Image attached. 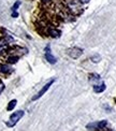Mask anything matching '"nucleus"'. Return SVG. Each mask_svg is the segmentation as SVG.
I'll use <instances>...</instances> for the list:
<instances>
[{
  "mask_svg": "<svg viewBox=\"0 0 116 131\" xmlns=\"http://www.w3.org/2000/svg\"><path fill=\"white\" fill-rule=\"evenodd\" d=\"M66 10L73 16L80 15L83 12V3L81 2V0H67Z\"/></svg>",
  "mask_w": 116,
  "mask_h": 131,
  "instance_id": "f257e3e1",
  "label": "nucleus"
},
{
  "mask_svg": "<svg viewBox=\"0 0 116 131\" xmlns=\"http://www.w3.org/2000/svg\"><path fill=\"white\" fill-rule=\"evenodd\" d=\"M13 41H14L13 38L10 37V36L0 38V55H3V54L8 53L10 43H12Z\"/></svg>",
  "mask_w": 116,
  "mask_h": 131,
  "instance_id": "f03ea898",
  "label": "nucleus"
},
{
  "mask_svg": "<svg viewBox=\"0 0 116 131\" xmlns=\"http://www.w3.org/2000/svg\"><path fill=\"white\" fill-rule=\"evenodd\" d=\"M24 114H25V113H24V111H22V110L14 112V113L12 114V115L10 116L9 121H8L7 123H5V124H7V126H8V127H14L15 125L18 123L19 119L24 116Z\"/></svg>",
  "mask_w": 116,
  "mask_h": 131,
  "instance_id": "7ed1b4c3",
  "label": "nucleus"
},
{
  "mask_svg": "<svg viewBox=\"0 0 116 131\" xmlns=\"http://www.w3.org/2000/svg\"><path fill=\"white\" fill-rule=\"evenodd\" d=\"M54 82H55V80H54V79H53V80H51L49 82H47V83H46V84L44 85V86L42 87V88L40 89V91H39L34 98H32V101H36V100H38V99H40V98H41V97H42V96H43V95L45 94V92L49 89V87H51V86L54 84Z\"/></svg>",
  "mask_w": 116,
  "mask_h": 131,
  "instance_id": "20e7f679",
  "label": "nucleus"
},
{
  "mask_svg": "<svg viewBox=\"0 0 116 131\" xmlns=\"http://www.w3.org/2000/svg\"><path fill=\"white\" fill-rule=\"evenodd\" d=\"M107 125H108L107 121H101V122H98V123L88 124L86 126V128L89 129V130H103L107 127Z\"/></svg>",
  "mask_w": 116,
  "mask_h": 131,
  "instance_id": "39448f33",
  "label": "nucleus"
},
{
  "mask_svg": "<svg viewBox=\"0 0 116 131\" xmlns=\"http://www.w3.org/2000/svg\"><path fill=\"white\" fill-rule=\"evenodd\" d=\"M68 55L72 59H77L83 55V50L80 47H72L68 50Z\"/></svg>",
  "mask_w": 116,
  "mask_h": 131,
  "instance_id": "423d86ee",
  "label": "nucleus"
},
{
  "mask_svg": "<svg viewBox=\"0 0 116 131\" xmlns=\"http://www.w3.org/2000/svg\"><path fill=\"white\" fill-rule=\"evenodd\" d=\"M44 52H45V59L47 60V62H49L51 64H55V63L57 62L56 57H55L53 54H52V52H51V46L47 45L45 47V50H44Z\"/></svg>",
  "mask_w": 116,
  "mask_h": 131,
  "instance_id": "0eeeda50",
  "label": "nucleus"
},
{
  "mask_svg": "<svg viewBox=\"0 0 116 131\" xmlns=\"http://www.w3.org/2000/svg\"><path fill=\"white\" fill-rule=\"evenodd\" d=\"M46 34L49 36L54 38V39H56V38H59L60 35H61V31L58 30L57 28H54V27H47L46 28Z\"/></svg>",
  "mask_w": 116,
  "mask_h": 131,
  "instance_id": "6e6552de",
  "label": "nucleus"
},
{
  "mask_svg": "<svg viewBox=\"0 0 116 131\" xmlns=\"http://www.w3.org/2000/svg\"><path fill=\"white\" fill-rule=\"evenodd\" d=\"M106 88H107V86H106V84H104L103 82L93 85V91H95L96 94H101V92H103L104 90H106Z\"/></svg>",
  "mask_w": 116,
  "mask_h": 131,
  "instance_id": "1a4fd4ad",
  "label": "nucleus"
},
{
  "mask_svg": "<svg viewBox=\"0 0 116 131\" xmlns=\"http://www.w3.org/2000/svg\"><path fill=\"white\" fill-rule=\"evenodd\" d=\"M0 72L3 74H11L13 72V68L10 64H1L0 66Z\"/></svg>",
  "mask_w": 116,
  "mask_h": 131,
  "instance_id": "9d476101",
  "label": "nucleus"
},
{
  "mask_svg": "<svg viewBox=\"0 0 116 131\" xmlns=\"http://www.w3.org/2000/svg\"><path fill=\"white\" fill-rule=\"evenodd\" d=\"M89 82L92 83V85H96V84H99L101 83V78L100 75L97 74V73H92L89 75Z\"/></svg>",
  "mask_w": 116,
  "mask_h": 131,
  "instance_id": "9b49d317",
  "label": "nucleus"
},
{
  "mask_svg": "<svg viewBox=\"0 0 116 131\" xmlns=\"http://www.w3.org/2000/svg\"><path fill=\"white\" fill-rule=\"evenodd\" d=\"M16 103H17V101H16L15 99H14V100H11V101L9 102V104H8L7 110H8V111H13L14 108H15V106H16Z\"/></svg>",
  "mask_w": 116,
  "mask_h": 131,
  "instance_id": "f8f14e48",
  "label": "nucleus"
},
{
  "mask_svg": "<svg viewBox=\"0 0 116 131\" xmlns=\"http://www.w3.org/2000/svg\"><path fill=\"white\" fill-rule=\"evenodd\" d=\"M18 59H19L18 56H15V55H14V56H9L7 60H8L9 63L12 64V63H16V62H17V61H18Z\"/></svg>",
  "mask_w": 116,
  "mask_h": 131,
  "instance_id": "ddd939ff",
  "label": "nucleus"
},
{
  "mask_svg": "<svg viewBox=\"0 0 116 131\" xmlns=\"http://www.w3.org/2000/svg\"><path fill=\"white\" fill-rule=\"evenodd\" d=\"M90 60H91L93 63H98V62H100V60H101V56L99 55V54H96V55L91 56Z\"/></svg>",
  "mask_w": 116,
  "mask_h": 131,
  "instance_id": "4468645a",
  "label": "nucleus"
},
{
  "mask_svg": "<svg viewBox=\"0 0 116 131\" xmlns=\"http://www.w3.org/2000/svg\"><path fill=\"white\" fill-rule=\"evenodd\" d=\"M20 1H19V0H17V1H16L14 4H13V7H12V11H13V12H14V11H17V9H18V7H19V5H20Z\"/></svg>",
  "mask_w": 116,
  "mask_h": 131,
  "instance_id": "2eb2a0df",
  "label": "nucleus"
},
{
  "mask_svg": "<svg viewBox=\"0 0 116 131\" xmlns=\"http://www.w3.org/2000/svg\"><path fill=\"white\" fill-rule=\"evenodd\" d=\"M3 89H4V84L2 83L1 81H0V94H1V92L3 91Z\"/></svg>",
  "mask_w": 116,
  "mask_h": 131,
  "instance_id": "dca6fc26",
  "label": "nucleus"
},
{
  "mask_svg": "<svg viewBox=\"0 0 116 131\" xmlns=\"http://www.w3.org/2000/svg\"><path fill=\"white\" fill-rule=\"evenodd\" d=\"M18 16V13L16 12V11H14V12H12V17H17Z\"/></svg>",
  "mask_w": 116,
  "mask_h": 131,
  "instance_id": "f3484780",
  "label": "nucleus"
},
{
  "mask_svg": "<svg viewBox=\"0 0 116 131\" xmlns=\"http://www.w3.org/2000/svg\"><path fill=\"white\" fill-rule=\"evenodd\" d=\"M41 1H42L43 3H51L53 0H41Z\"/></svg>",
  "mask_w": 116,
  "mask_h": 131,
  "instance_id": "a211bd4d",
  "label": "nucleus"
},
{
  "mask_svg": "<svg viewBox=\"0 0 116 131\" xmlns=\"http://www.w3.org/2000/svg\"><path fill=\"white\" fill-rule=\"evenodd\" d=\"M89 1H90V0H81V2H82L83 4H84V3H88Z\"/></svg>",
  "mask_w": 116,
  "mask_h": 131,
  "instance_id": "6ab92c4d",
  "label": "nucleus"
}]
</instances>
